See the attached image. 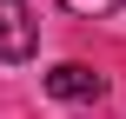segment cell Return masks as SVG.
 <instances>
[{
	"label": "cell",
	"instance_id": "2",
	"mask_svg": "<svg viewBox=\"0 0 126 119\" xmlns=\"http://www.w3.org/2000/svg\"><path fill=\"white\" fill-rule=\"evenodd\" d=\"M40 26L27 13V0H0V60H33Z\"/></svg>",
	"mask_w": 126,
	"mask_h": 119
},
{
	"label": "cell",
	"instance_id": "1",
	"mask_svg": "<svg viewBox=\"0 0 126 119\" xmlns=\"http://www.w3.org/2000/svg\"><path fill=\"white\" fill-rule=\"evenodd\" d=\"M47 93L53 99H73V106H93V99H106V73H93L86 60H60L47 73Z\"/></svg>",
	"mask_w": 126,
	"mask_h": 119
},
{
	"label": "cell",
	"instance_id": "3",
	"mask_svg": "<svg viewBox=\"0 0 126 119\" xmlns=\"http://www.w3.org/2000/svg\"><path fill=\"white\" fill-rule=\"evenodd\" d=\"M60 7H66V13H86V20H93V13H113L120 0H60Z\"/></svg>",
	"mask_w": 126,
	"mask_h": 119
}]
</instances>
